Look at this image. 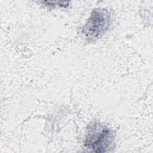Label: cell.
Here are the masks:
<instances>
[{
	"label": "cell",
	"mask_w": 153,
	"mask_h": 153,
	"mask_svg": "<svg viewBox=\"0 0 153 153\" xmlns=\"http://www.w3.org/2000/svg\"><path fill=\"white\" fill-rule=\"evenodd\" d=\"M109 25L110 16L108 12L105 9H94L84 26L82 32L88 39H96L106 32Z\"/></svg>",
	"instance_id": "7a4b0ae2"
},
{
	"label": "cell",
	"mask_w": 153,
	"mask_h": 153,
	"mask_svg": "<svg viewBox=\"0 0 153 153\" xmlns=\"http://www.w3.org/2000/svg\"><path fill=\"white\" fill-rule=\"evenodd\" d=\"M114 139L111 128L99 122H93L87 126L84 145L91 152H105L111 146Z\"/></svg>",
	"instance_id": "6da1fadb"
}]
</instances>
